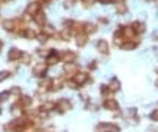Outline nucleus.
I'll list each match as a JSON object with an SVG mask.
<instances>
[{
    "label": "nucleus",
    "mask_w": 158,
    "mask_h": 132,
    "mask_svg": "<svg viewBox=\"0 0 158 132\" xmlns=\"http://www.w3.org/2000/svg\"><path fill=\"white\" fill-rule=\"evenodd\" d=\"M155 85H157V87H158V81H155Z\"/></svg>",
    "instance_id": "obj_33"
},
{
    "label": "nucleus",
    "mask_w": 158,
    "mask_h": 132,
    "mask_svg": "<svg viewBox=\"0 0 158 132\" xmlns=\"http://www.w3.org/2000/svg\"><path fill=\"white\" fill-rule=\"evenodd\" d=\"M72 109V104H70V101L66 99L60 100L57 103V110L59 112H67V110H70Z\"/></svg>",
    "instance_id": "obj_4"
},
{
    "label": "nucleus",
    "mask_w": 158,
    "mask_h": 132,
    "mask_svg": "<svg viewBox=\"0 0 158 132\" xmlns=\"http://www.w3.org/2000/svg\"><path fill=\"white\" fill-rule=\"evenodd\" d=\"M8 76H9V72H8V71H2V72H0V82H2V81H5Z\"/></svg>",
    "instance_id": "obj_26"
},
{
    "label": "nucleus",
    "mask_w": 158,
    "mask_h": 132,
    "mask_svg": "<svg viewBox=\"0 0 158 132\" xmlns=\"http://www.w3.org/2000/svg\"><path fill=\"white\" fill-rule=\"evenodd\" d=\"M97 31V26L94 24H89V22H86V24H83V33L86 34H92V33H95Z\"/></svg>",
    "instance_id": "obj_15"
},
{
    "label": "nucleus",
    "mask_w": 158,
    "mask_h": 132,
    "mask_svg": "<svg viewBox=\"0 0 158 132\" xmlns=\"http://www.w3.org/2000/svg\"><path fill=\"white\" fill-rule=\"evenodd\" d=\"M104 109H107V110H113V112H116L119 110V103H117L116 100L113 99H108L104 101Z\"/></svg>",
    "instance_id": "obj_5"
},
{
    "label": "nucleus",
    "mask_w": 158,
    "mask_h": 132,
    "mask_svg": "<svg viewBox=\"0 0 158 132\" xmlns=\"http://www.w3.org/2000/svg\"><path fill=\"white\" fill-rule=\"evenodd\" d=\"M63 71H65L66 74H72V75H73L76 72V65H73L72 62H70V63H66L65 68H63Z\"/></svg>",
    "instance_id": "obj_17"
},
{
    "label": "nucleus",
    "mask_w": 158,
    "mask_h": 132,
    "mask_svg": "<svg viewBox=\"0 0 158 132\" xmlns=\"http://www.w3.org/2000/svg\"><path fill=\"white\" fill-rule=\"evenodd\" d=\"M31 101H32V100H31V97H28V96H24V97L21 99V103H22V106H25V107L31 104Z\"/></svg>",
    "instance_id": "obj_22"
},
{
    "label": "nucleus",
    "mask_w": 158,
    "mask_h": 132,
    "mask_svg": "<svg viewBox=\"0 0 158 132\" xmlns=\"http://www.w3.org/2000/svg\"><path fill=\"white\" fill-rule=\"evenodd\" d=\"M22 35H24L25 38H28V40H34V38L37 37V33H34L32 30H28V28H26V31H24Z\"/></svg>",
    "instance_id": "obj_18"
},
{
    "label": "nucleus",
    "mask_w": 158,
    "mask_h": 132,
    "mask_svg": "<svg viewBox=\"0 0 158 132\" xmlns=\"http://www.w3.org/2000/svg\"><path fill=\"white\" fill-rule=\"evenodd\" d=\"M10 92H13V94H19V88H12Z\"/></svg>",
    "instance_id": "obj_30"
},
{
    "label": "nucleus",
    "mask_w": 158,
    "mask_h": 132,
    "mask_svg": "<svg viewBox=\"0 0 158 132\" xmlns=\"http://www.w3.org/2000/svg\"><path fill=\"white\" fill-rule=\"evenodd\" d=\"M34 21H35L37 24L40 25V26H42V25L45 24V13H42V12H38V13L34 16Z\"/></svg>",
    "instance_id": "obj_13"
},
{
    "label": "nucleus",
    "mask_w": 158,
    "mask_h": 132,
    "mask_svg": "<svg viewBox=\"0 0 158 132\" xmlns=\"http://www.w3.org/2000/svg\"><path fill=\"white\" fill-rule=\"evenodd\" d=\"M116 2H120V0H116Z\"/></svg>",
    "instance_id": "obj_34"
},
{
    "label": "nucleus",
    "mask_w": 158,
    "mask_h": 132,
    "mask_svg": "<svg viewBox=\"0 0 158 132\" xmlns=\"http://www.w3.org/2000/svg\"><path fill=\"white\" fill-rule=\"evenodd\" d=\"M122 31H123V35H125V38H129V40H132L133 35L136 34V31L133 30V26H125Z\"/></svg>",
    "instance_id": "obj_12"
},
{
    "label": "nucleus",
    "mask_w": 158,
    "mask_h": 132,
    "mask_svg": "<svg viewBox=\"0 0 158 132\" xmlns=\"http://www.w3.org/2000/svg\"><path fill=\"white\" fill-rule=\"evenodd\" d=\"M10 96V91H5V92H0V101H6Z\"/></svg>",
    "instance_id": "obj_23"
},
{
    "label": "nucleus",
    "mask_w": 158,
    "mask_h": 132,
    "mask_svg": "<svg viewBox=\"0 0 158 132\" xmlns=\"http://www.w3.org/2000/svg\"><path fill=\"white\" fill-rule=\"evenodd\" d=\"M59 59H60V56L56 54V50H50L49 57H47V63L49 65H56V63H59Z\"/></svg>",
    "instance_id": "obj_9"
},
{
    "label": "nucleus",
    "mask_w": 158,
    "mask_h": 132,
    "mask_svg": "<svg viewBox=\"0 0 158 132\" xmlns=\"http://www.w3.org/2000/svg\"><path fill=\"white\" fill-rule=\"evenodd\" d=\"M136 46H138V43L136 41H129V43H125L122 47L125 50H133V49H136Z\"/></svg>",
    "instance_id": "obj_21"
},
{
    "label": "nucleus",
    "mask_w": 158,
    "mask_h": 132,
    "mask_svg": "<svg viewBox=\"0 0 158 132\" xmlns=\"http://www.w3.org/2000/svg\"><path fill=\"white\" fill-rule=\"evenodd\" d=\"M62 37H63V38H65V40H69V38H70V33H69V30H65V31H63V33H62Z\"/></svg>",
    "instance_id": "obj_28"
},
{
    "label": "nucleus",
    "mask_w": 158,
    "mask_h": 132,
    "mask_svg": "<svg viewBox=\"0 0 158 132\" xmlns=\"http://www.w3.org/2000/svg\"><path fill=\"white\" fill-rule=\"evenodd\" d=\"M60 57H62V60H63V62L70 63V62H73V59H75V53H73V51H70V50H66V51H65V53H63Z\"/></svg>",
    "instance_id": "obj_11"
},
{
    "label": "nucleus",
    "mask_w": 158,
    "mask_h": 132,
    "mask_svg": "<svg viewBox=\"0 0 158 132\" xmlns=\"http://www.w3.org/2000/svg\"><path fill=\"white\" fill-rule=\"evenodd\" d=\"M53 107H54V104H51V103H45V104L42 106V110H51Z\"/></svg>",
    "instance_id": "obj_29"
},
{
    "label": "nucleus",
    "mask_w": 158,
    "mask_h": 132,
    "mask_svg": "<svg viewBox=\"0 0 158 132\" xmlns=\"http://www.w3.org/2000/svg\"><path fill=\"white\" fill-rule=\"evenodd\" d=\"M97 50L100 51L101 54H108V51H110V47H108V43L106 40H100L98 44H97Z\"/></svg>",
    "instance_id": "obj_6"
},
{
    "label": "nucleus",
    "mask_w": 158,
    "mask_h": 132,
    "mask_svg": "<svg viewBox=\"0 0 158 132\" xmlns=\"http://www.w3.org/2000/svg\"><path fill=\"white\" fill-rule=\"evenodd\" d=\"M86 43H88V37H86V34H85V33H81V34H78V35H76V46L83 47Z\"/></svg>",
    "instance_id": "obj_10"
},
{
    "label": "nucleus",
    "mask_w": 158,
    "mask_h": 132,
    "mask_svg": "<svg viewBox=\"0 0 158 132\" xmlns=\"http://www.w3.org/2000/svg\"><path fill=\"white\" fill-rule=\"evenodd\" d=\"M40 8H41V5H40L38 2H32V3L28 5V8H26V13L31 15V16H35V15L40 12Z\"/></svg>",
    "instance_id": "obj_2"
},
{
    "label": "nucleus",
    "mask_w": 158,
    "mask_h": 132,
    "mask_svg": "<svg viewBox=\"0 0 158 132\" xmlns=\"http://www.w3.org/2000/svg\"><path fill=\"white\" fill-rule=\"evenodd\" d=\"M123 38H125L123 31H117V33L114 34V44H116V46H123Z\"/></svg>",
    "instance_id": "obj_16"
},
{
    "label": "nucleus",
    "mask_w": 158,
    "mask_h": 132,
    "mask_svg": "<svg viewBox=\"0 0 158 132\" xmlns=\"http://www.w3.org/2000/svg\"><path fill=\"white\" fill-rule=\"evenodd\" d=\"M108 87H110V88H108L110 91H117L119 88H120V82H119L116 78H114V79H111V82H110Z\"/></svg>",
    "instance_id": "obj_19"
},
{
    "label": "nucleus",
    "mask_w": 158,
    "mask_h": 132,
    "mask_svg": "<svg viewBox=\"0 0 158 132\" xmlns=\"http://www.w3.org/2000/svg\"><path fill=\"white\" fill-rule=\"evenodd\" d=\"M8 57H9V60H12V62H13V60H18V59L22 57V51L18 49H10L9 50Z\"/></svg>",
    "instance_id": "obj_8"
},
{
    "label": "nucleus",
    "mask_w": 158,
    "mask_h": 132,
    "mask_svg": "<svg viewBox=\"0 0 158 132\" xmlns=\"http://www.w3.org/2000/svg\"><path fill=\"white\" fill-rule=\"evenodd\" d=\"M100 3H104V5H107V3H110V2H113V0H98Z\"/></svg>",
    "instance_id": "obj_31"
},
{
    "label": "nucleus",
    "mask_w": 158,
    "mask_h": 132,
    "mask_svg": "<svg viewBox=\"0 0 158 132\" xmlns=\"http://www.w3.org/2000/svg\"><path fill=\"white\" fill-rule=\"evenodd\" d=\"M83 6H86V8H89V6H92L94 3H95V0H82Z\"/></svg>",
    "instance_id": "obj_27"
},
{
    "label": "nucleus",
    "mask_w": 158,
    "mask_h": 132,
    "mask_svg": "<svg viewBox=\"0 0 158 132\" xmlns=\"http://www.w3.org/2000/svg\"><path fill=\"white\" fill-rule=\"evenodd\" d=\"M98 131L100 132H119L120 128L114 123H101L98 125Z\"/></svg>",
    "instance_id": "obj_1"
},
{
    "label": "nucleus",
    "mask_w": 158,
    "mask_h": 132,
    "mask_svg": "<svg viewBox=\"0 0 158 132\" xmlns=\"http://www.w3.org/2000/svg\"><path fill=\"white\" fill-rule=\"evenodd\" d=\"M45 71H47V63H38L37 66H34L32 74L35 76H44L45 75Z\"/></svg>",
    "instance_id": "obj_3"
},
{
    "label": "nucleus",
    "mask_w": 158,
    "mask_h": 132,
    "mask_svg": "<svg viewBox=\"0 0 158 132\" xmlns=\"http://www.w3.org/2000/svg\"><path fill=\"white\" fill-rule=\"evenodd\" d=\"M73 81L76 82V85H82V84H85L88 81V75L83 74V72H78V74H75V76H73Z\"/></svg>",
    "instance_id": "obj_7"
},
{
    "label": "nucleus",
    "mask_w": 158,
    "mask_h": 132,
    "mask_svg": "<svg viewBox=\"0 0 158 132\" xmlns=\"http://www.w3.org/2000/svg\"><path fill=\"white\" fill-rule=\"evenodd\" d=\"M3 28L8 30V31H13L16 28V22L12 21V19H8V21H3Z\"/></svg>",
    "instance_id": "obj_14"
},
{
    "label": "nucleus",
    "mask_w": 158,
    "mask_h": 132,
    "mask_svg": "<svg viewBox=\"0 0 158 132\" xmlns=\"http://www.w3.org/2000/svg\"><path fill=\"white\" fill-rule=\"evenodd\" d=\"M2 46H3V44H2V41H0V51H2Z\"/></svg>",
    "instance_id": "obj_32"
},
{
    "label": "nucleus",
    "mask_w": 158,
    "mask_h": 132,
    "mask_svg": "<svg viewBox=\"0 0 158 132\" xmlns=\"http://www.w3.org/2000/svg\"><path fill=\"white\" fill-rule=\"evenodd\" d=\"M117 12H120V13H125V12H126L125 5H123V3H120V2H119V5H117Z\"/></svg>",
    "instance_id": "obj_25"
},
{
    "label": "nucleus",
    "mask_w": 158,
    "mask_h": 132,
    "mask_svg": "<svg viewBox=\"0 0 158 132\" xmlns=\"http://www.w3.org/2000/svg\"><path fill=\"white\" fill-rule=\"evenodd\" d=\"M150 117H151V120H155V122H158V109H157V110H154V112L151 113Z\"/></svg>",
    "instance_id": "obj_24"
},
{
    "label": "nucleus",
    "mask_w": 158,
    "mask_h": 132,
    "mask_svg": "<svg viewBox=\"0 0 158 132\" xmlns=\"http://www.w3.org/2000/svg\"><path fill=\"white\" fill-rule=\"evenodd\" d=\"M132 26L136 33H143V31H145V25L142 24V22H133Z\"/></svg>",
    "instance_id": "obj_20"
}]
</instances>
